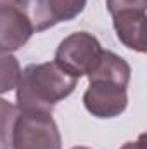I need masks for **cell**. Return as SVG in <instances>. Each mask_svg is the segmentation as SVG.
Wrapping results in <instances>:
<instances>
[{"label": "cell", "mask_w": 147, "mask_h": 149, "mask_svg": "<svg viewBox=\"0 0 147 149\" xmlns=\"http://www.w3.org/2000/svg\"><path fill=\"white\" fill-rule=\"evenodd\" d=\"M76 78L62 71L55 63L30 64L21 71L16 85L17 109L23 113H49L57 102L71 95Z\"/></svg>", "instance_id": "1"}, {"label": "cell", "mask_w": 147, "mask_h": 149, "mask_svg": "<svg viewBox=\"0 0 147 149\" xmlns=\"http://www.w3.org/2000/svg\"><path fill=\"white\" fill-rule=\"evenodd\" d=\"M101 52L102 47L94 35L87 31H76L59 43L54 63L62 71L80 80L81 76L88 74L94 70Z\"/></svg>", "instance_id": "2"}, {"label": "cell", "mask_w": 147, "mask_h": 149, "mask_svg": "<svg viewBox=\"0 0 147 149\" xmlns=\"http://www.w3.org/2000/svg\"><path fill=\"white\" fill-rule=\"evenodd\" d=\"M62 139L49 113H23L19 111L14 135L12 149H61Z\"/></svg>", "instance_id": "3"}, {"label": "cell", "mask_w": 147, "mask_h": 149, "mask_svg": "<svg viewBox=\"0 0 147 149\" xmlns=\"http://www.w3.org/2000/svg\"><path fill=\"white\" fill-rule=\"evenodd\" d=\"M14 5L28 19L33 33H40L57 23L74 19L85 9L87 0H14Z\"/></svg>", "instance_id": "4"}, {"label": "cell", "mask_w": 147, "mask_h": 149, "mask_svg": "<svg viewBox=\"0 0 147 149\" xmlns=\"http://www.w3.org/2000/svg\"><path fill=\"white\" fill-rule=\"evenodd\" d=\"M83 104L87 111L95 118H114L126 109L128 95L126 87H119L109 81H90L83 94Z\"/></svg>", "instance_id": "5"}, {"label": "cell", "mask_w": 147, "mask_h": 149, "mask_svg": "<svg viewBox=\"0 0 147 149\" xmlns=\"http://www.w3.org/2000/svg\"><path fill=\"white\" fill-rule=\"evenodd\" d=\"M31 35V24L16 5L0 7V52L21 49Z\"/></svg>", "instance_id": "6"}, {"label": "cell", "mask_w": 147, "mask_h": 149, "mask_svg": "<svg viewBox=\"0 0 147 149\" xmlns=\"http://www.w3.org/2000/svg\"><path fill=\"white\" fill-rule=\"evenodd\" d=\"M119 42L137 52H146V10L126 9L111 14Z\"/></svg>", "instance_id": "7"}, {"label": "cell", "mask_w": 147, "mask_h": 149, "mask_svg": "<svg viewBox=\"0 0 147 149\" xmlns=\"http://www.w3.org/2000/svg\"><path fill=\"white\" fill-rule=\"evenodd\" d=\"M132 70L128 63L111 50H102L94 70L87 74L88 81H109L119 87H128Z\"/></svg>", "instance_id": "8"}, {"label": "cell", "mask_w": 147, "mask_h": 149, "mask_svg": "<svg viewBox=\"0 0 147 149\" xmlns=\"http://www.w3.org/2000/svg\"><path fill=\"white\" fill-rule=\"evenodd\" d=\"M17 114V106L0 99V149H12V135Z\"/></svg>", "instance_id": "9"}, {"label": "cell", "mask_w": 147, "mask_h": 149, "mask_svg": "<svg viewBox=\"0 0 147 149\" xmlns=\"http://www.w3.org/2000/svg\"><path fill=\"white\" fill-rule=\"evenodd\" d=\"M21 76L19 61L10 52H0V94L16 88Z\"/></svg>", "instance_id": "10"}, {"label": "cell", "mask_w": 147, "mask_h": 149, "mask_svg": "<svg viewBox=\"0 0 147 149\" xmlns=\"http://www.w3.org/2000/svg\"><path fill=\"white\" fill-rule=\"evenodd\" d=\"M106 5H107L109 14L119 12V10H126V9L146 10L147 9V0H106Z\"/></svg>", "instance_id": "11"}, {"label": "cell", "mask_w": 147, "mask_h": 149, "mask_svg": "<svg viewBox=\"0 0 147 149\" xmlns=\"http://www.w3.org/2000/svg\"><path fill=\"white\" fill-rule=\"evenodd\" d=\"M121 149H146V135H140L135 142H126Z\"/></svg>", "instance_id": "12"}, {"label": "cell", "mask_w": 147, "mask_h": 149, "mask_svg": "<svg viewBox=\"0 0 147 149\" xmlns=\"http://www.w3.org/2000/svg\"><path fill=\"white\" fill-rule=\"evenodd\" d=\"M5 5H14V0H0V7H5Z\"/></svg>", "instance_id": "13"}, {"label": "cell", "mask_w": 147, "mask_h": 149, "mask_svg": "<svg viewBox=\"0 0 147 149\" xmlns=\"http://www.w3.org/2000/svg\"><path fill=\"white\" fill-rule=\"evenodd\" d=\"M71 149H90V148H85V146H76V148H71Z\"/></svg>", "instance_id": "14"}]
</instances>
